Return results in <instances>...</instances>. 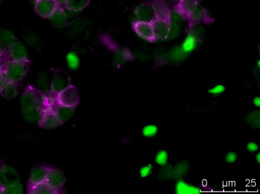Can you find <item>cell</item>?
<instances>
[{"label":"cell","instance_id":"cell-6","mask_svg":"<svg viewBox=\"0 0 260 194\" xmlns=\"http://www.w3.org/2000/svg\"><path fill=\"white\" fill-rule=\"evenodd\" d=\"M70 85L71 79L69 75L62 70H56L51 84L52 92L58 94Z\"/></svg>","mask_w":260,"mask_h":194},{"label":"cell","instance_id":"cell-8","mask_svg":"<svg viewBox=\"0 0 260 194\" xmlns=\"http://www.w3.org/2000/svg\"><path fill=\"white\" fill-rule=\"evenodd\" d=\"M57 7L55 0H36L34 10L41 18L49 19Z\"/></svg>","mask_w":260,"mask_h":194},{"label":"cell","instance_id":"cell-13","mask_svg":"<svg viewBox=\"0 0 260 194\" xmlns=\"http://www.w3.org/2000/svg\"><path fill=\"white\" fill-rule=\"evenodd\" d=\"M152 7L156 19L170 24L171 11L163 0H154Z\"/></svg>","mask_w":260,"mask_h":194},{"label":"cell","instance_id":"cell-1","mask_svg":"<svg viewBox=\"0 0 260 194\" xmlns=\"http://www.w3.org/2000/svg\"><path fill=\"white\" fill-rule=\"evenodd\" d=\"M31 61H10L0 64V78L18 83L28 74L31 67Z\"/></svg>","mask_w":260,"mask_h":194},{"label":"cell","instance_id":"cell-5","mask_svg":"<svg viewBox=\"0 0 260 194\" xmlns=\"http://www.w3.org/2000/svg\"><path fill=\"white\" fill-rule=\"evenodd\" d=\"M64 122L59 118L54 109L50 107L45 110L42 117L38 123L45 129H53L61 126Z\"/></svg>","mask_w":260,"mask_h":194},{"label":"cell","instance_id":"cell-17","mask_svg":"<svg viewBox=\"0 0 260 194\" xmlns=\"http://www.w3.org/2000/svg\"><path fill=\"white\" fill-rule=\"evenodd\" d=\"M49 169V167L43 166L32 168L30 174L29 185H33L46 181Z\"/></svg>","mask_w":260,"mask_h":194},{"label":"cell","instance_id":"cell-38","mask_svg":"<svg viewBox=\"0 0 260 194\" xmlns=\"http://www.w3.org/2000/svg\"><path fill=\"white\" fill-rule=\"evenodd\" d=\"M2 1V0H0V3H1Z\"/></svg>","mask_w":260,"mask_h":194},{"label":"cell","instance_id":"cell-4","mask_svg":"<svg viewBox=\"0 0 260 194\" xmlns=\"http://www.w3.org/2000/svg\"><path fill=\"white\" fill-rule=\"evenodd\" d=\"M80 101L77 88L73 85L57 94V104L66 107H76Z\"/></svg>","mask_w":260,"mask_h":194},{"label":"cell","instance_id":"cell-7","mask_svg":"<svg viewBox=\"0 0 260 194\" xmlns=\"http://www.w3.org/2000/svg\"><path fill=\"white\" fill-rule=\"evenodd\" d=\"M19 181V175L13 167L5 164L0 169V191L5 187Z\"/></svg>","mask_w":260,"mask_h":194},{"label":"cell","instance_id":"cell-30","mask_svg":"<svg viewBox=\"0 0 260 194\" xmlns=\"http://www.w3.org/2000/svg\"><path fill=\"white\" fill-rule=\"evenodd\" d=\"M225 90V87L222 85H218L214 88L209 89L208 92L214 95H219Z\"/></svg>","mask_w":260,"mask_h":194},{"label":"cell","instance_id":"cell-15","mask_svg":"<svg viewBox=\"0 0 260 194\" xmlns=\"http://www.w3.org/2000/svg\"><path fill=\"white\" fill-rule=\"evenodd\" d=\"M138 21L151 23L155 18L152 5L144 4L139 6L135 12Z\"/></svg>","mask_w":260,"mask_h":194},{"label":"cell","instance_id":"cell-37","mask_svg":"<svg viewBox=\"0 0 260 194\" xmlns=\"http://www.w3.org/2000/svg\"><path fill=\"white\" fill-rule=\"evenodd\" d=\"M4 163L0 161V169H1L2 167L4 165Z\"/></svg>","mask_w":260,"mask_h":194},{"label":"cell","instance_id":"cell-20","mask_svg":"<svg viewBox=\"0 0 260 194\" xmlns=\"http://www.w3.org/2000/svg\"><path fill=\"white\" fill-rule=\"evenodd\" d=\"M45 110L41 108L24 109L22 110V114L24 119L28 123H38Z\"/></svg>","mask_w":260,"mask_h":194},{"label":"cell","instance_id":"cell-11","mask_svg":"<svg viewBox=\"0 0 260 194\" xmlns=\"http://www.w3.org/2000/svg\"><path fill=\"white\" fill-rule=\"evenodd\" d=\"M153 33L156 40H164L167 39L170 35V24L157 19L152 21Z\"/></svg>","mask_w":260,"mask_h":194},{"label":"cell","instance_id":"cell-32","mask_svg":"<svg viewBox=\"0 0 260 194\" xmlns=\"http://www.w3.org/2000/svg\"><path fill=\"white\" fill-rule=\"evenodd\" d=\"M247 150L251 152H254L257 150L258 146L253 142H249L247 146Z\"/></svg>","mask_w":260,"mask_h":194},{"label":"cell","instance_id":"cell-21","mask_svg":"<svg viewBox=\"0 0 260 194\" xmlns=\"http://www.w3.org/2000/svg\"><path fill=\"white\" fill-rule=\"evenodd\" d=\"M198 39L194 33H189L184 41L181 48L186 55L192 53L197 46Z\"/></svg>","mask_w":260,"mask_h":194},{"label":"cell","instance_id":"cell-35","mask_svg":"<svg viewBox=\"0 0 260 194\" xmlns=\"http://www.w3.org/2000/svg\"><path fill=\"white\" fill-rule=\"evenodd\" d=\"M4 52H5L1 48H0V61H1L2 57L4 55Z\"/></svg>","mask_w":260,"mask_h":194},{"label":"cell","instance_id":"cell-25","mask_svg":"<svg viewBox=\"0 0 260 194\" xmlns=\"http://www.w3.org/2000/svg\"><path fill=\"white\" fill-rule=\"evenodd\" d=\"M24 192V187L22 183L19 181L10 185L0 191L3 194H22Z\"/></svg>","mask_w":260,"mask_h":194},{"label":"cell","instance_id":"cell-19","mask_svg":"<svg viewBox=\"0 0 260 194\" xmlns=\"http://www.w3.org/2000/svg\"><path fill=\"white\" fill-rule=\"evenodd\" d=\"M17 41L14 33L6 29H0V48L4 52L8 50Z\"/></svg>","mask_w":260,"mask_h":194},{"label":"cell","instance_id":"cell-27","mask_svg":"<svg viewBox=\"0 0 260 194\" xmlns=\"http://www.w3.org/2000/svg\"><path fill=\"white\" fill-rule=\"evenodd\" d=\"M158 131V128L155 125H150L145 126L143 130L144 136L152 137L155 136Z\"/></svg>","mask_w":260,"mask_h":194},{"label":"cell","instance_id":"cell-33","mask_svg":"<svg viewBox=\"0 0 260 194\" xmlns=\"http://www.w3.org/2000/svg\"><path fill=\"white\" fill-rule=\"evenodd\" d=\"M68 0H55L58 6L65 8Z\"/></svg>","mask_w":260,"mask_h":194},{"label":"cell","instance_id":"cell-16","mask_svg":"<svg viewBox=\"0 0 260 194\" xmlns=\"http://www.w3.org/2000/svg\"><path fill=\"white\" fill-rule=\"evenodd\" d=\"M52 25L58 29L65 27L68 23V18L64 8L58 6L49 19Z\"/></svg>","mask_w":260,"mask_h":194},{"label":"cell","instance_id":"cell-29","mask_svg":"<svg viewBox=\"0 0 260 194\" xmlns=\"http://www.w3.org/2000/svg\"><path fill=\"white\" fill-rule=\"evenodd\" d=\"M152 170V165L150 164L147 166H143L140 169L141 176L142 177H146L151 174Z\"/></svg>","mask_w":260,"mask_h":194},{"label":"cell","instance_id":"cell-22","mask_svg":"<svg viewBox=\"0 0 260 194\" xmlns=\"http://www.w3.org/2000/svg\"><path fill=\"white\" fill-rule=\"evenodd\" d=\"M75 109L76 107H66L57 104L54 109L59 118L64 122L72 117Z\"/></svg>","mask_w":260,"mask_h":194},{"label":"cell","instance_id":"cell-14","mask_svg":"<svg viewBox=\"0 0 260 194\" xmlns=\"http://www.w3.org/2000/svg\"><path fill=\"white\" fill-rule=\"evenodd\" d=\"M19 93L18 83L0 78V94L7 100H12Z\"/></svg>","mask_w":260,"mask_h":194},{"label":"cell","instance_id":"cell-24","mask_svg":"<svg viewBox=\"0 0 260 194\" xmlns=\"http://www.w3.org/2000/svg\"><path fill=\"white\" fill-rule=\"evenodd\" d=\"M90 3V0H68L65 8L70 11L80 12L86 8Z\"/></svg>","mask_w":260,"mask_h":194},{"label":"cell","instance_id":"cell-18","mask_svg":"<svg viewBox=\"0 0 260 194\" xmlns=\"http://www.w3.org/2000/svg\"><path fill=\"white\" fill-rule=\"evenodd\" d=\"M59 190L55 189L46 181L29 185L28 192L31 194H55L58 193Z\"/></svg>","mask_w":260,"mask_h":194},{"label":"cell","instance_id":"cell-31","mask_svg":"<svg viewBox=\"0 0 260 194\" xmlns=\"http://www.w3.org/2000/svg\"><path fill=\"white\" fill-rule=\"evenodd\" d=\"M237 159L236 154L233 152H229L226 157V160L227 162L232 163L236 161Z\"/></svg>","mask_w":260,"mask_h":194},{"label":"cell","instance_id":"cell-39","mask_svg":"<svg viewBox=\"0 0 260 194\" xmlns=\"http://www.w3.org/2000/svg\"><path fill=\"white\" fill-rule=\"evenodd\" d=\"M178 1H179V0H178Z\"/></svg>","mask_w":260,"mask_h":194},{"label":"cell","instance_id":"cell-36","mask_svg":"<svg viewBox=\"0 0 260 194\" xmlns=\"http://www.w3.org/2000/svg\"><path fill=\"white\" fill-rule=\"evenodd\" d=\"M256 159L258 162V163H260V154L258 153L257 156H256Z\"/></svg>","mask_w":260,"mask_h":194},{"label":"cell","instance_id":"cell-3","mask_svg":"<svg viewBox=\"0 0 260 194\" xmlns=\"http://www.w3.org/2000/svg\"><path fill=\"white\" fill-rule=\"evenodd\" d=\"M28 59V53L25 46L16 41L7 51H5L0 64L10 61H21Z\"/></svg>","mask_w":260,"mask_h":194},{"label":"cell","instance_id":"cell-9","mask_svg":"<svg viewBox=\"0 0 260 194\" xmlns=\"http://www.w3.org/2000/svg\"><path fill=\"white\" fill-rule=\"evenodd\" d=\"M198 7V0H179L175 10L184 19L190 20Z\"/></svg>","mask_w":260,"mask_h":194},{"label":"cell","instance_id":"cell-10","mask_svg":"<svg viewBox=\"0 0 260 194\" xmlns=\"http://www.w3.org/2000/svg\"><path fill=\"white\" fill-rule=\"evenodd\" d=\"M133 27L142 38L151 43L156 41L151 23L137 21L133 23Z\"/></svg>","mask_w":260,"mask_h":194},{"label":"cell","instance_id":"cell-12","mask_svg":"<svg viewBox=\"0 0 260 194\" xmlns=\"http://www.w3.org/2000/svg\"><path fill=\"white\" fill-rule=\"evenodd\" d=\"M46 181L54 188L59 190L65 184L66 179L61 170L50 168Z\"/></svg>","mask_w":260,"mask_h":194},{"label":"cell","instance_id":"cell-34","mask_svg":"<svg viewBox=\"0 0 260 194\" xmlns=\"http://www.w3.org/2000/svg\"><path fill=\"white\" fill-rule=\"evenodd\" d=\"M253 103L256 107L260 106V99L259 97H255L253 100Z\"/></svg>","mask_w":260,"mask_h":194},{"label":"cell","instance_id":"cell-23","mask_svg":"<svg viewBox=\"0 0 260 194\" xmlns=\"http://www.w3.org/2000/svg\"><path fill=\"white\" fill-rule=\"evenodd\" d=\"M176 193L178 194H199L200 189L196 186L188 184L183 180L178 182L176 187Z\"/></svg>","mask_w":260,"mask_h":194},{"label":"cell","instance_id":"cell-26","mask_svg":"<svg viewBox=\"0 0 260 194\" xmlns=\"http://www.w3.org/2000/svg\"><path fill=\"white\" fill-rule=\"evenodd\" d=\"M67 62L69 67L72 70L77 69L79 65V59L74 53H69L67 56Z\"/></svg>","mask_w":260,"mask_h":194},{"label":"cell","instance_id":"cell-2","mask_svg":"<svg viewBox=\"0 0 260 194\" xmlns=\"http://www.w3.org/2000/svg\"><path fill=\"white\" fill-rule=\"evenodd\" d=\"M20 105L22 110L46 109L50 107L46 96L31 85H28L23 92L21 96Z\"/></svg>","mask_w":260,"mask_h":194},{"label":"cell","instance_id":"cell-28","mask_svg":"<svg viewBox=\"0 0 260 194\" xmlns=\"http://www.w3.org/2000/svg\"><path fill=\"white\" fill-rule=\"evenodd\" d=\"M167 160L168 155L165 151L162 150L157 154L156 161L158 164L161 165H165L167 164Z\"/></svg>","mask_w":260,"mask_h":194}]
</instances>
